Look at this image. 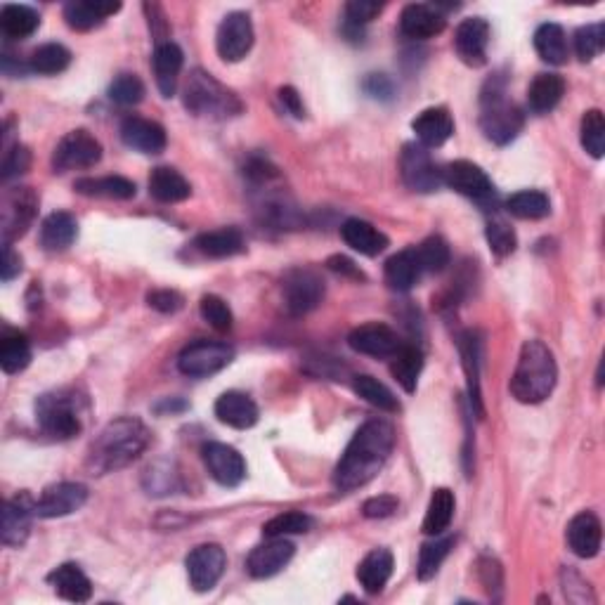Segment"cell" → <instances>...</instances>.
Here are the masks:
<instances>
[{"label":"cell","mask_w":605,"mask_h":605,"mask_svg":"<svg viewBox=\"0 0 605 605\" xmlns=\"http://www.w3.org/2000/svg\"><path fill=\"white\" fill-rule=\"evenodd\" d=\"M395 450V428L383 419H372L357 428L353 440L334 468L338 492H353L379 476Z\"/></svg>","instance_id":"obj_1"},{"label":"cell","mask_w":605,"mask_h":605,"mask_svg":"<svg viewBox=\"0 0 605 605\" xmlns=\"http://www.w3.org/2000/svg\"><path fill=\"white\" fill-rule=\"evenodd\" d=\"M149 445V431L135 416H121L102 428L90 445L86 466L95 476L119 471L133 464Z\"/></svg>","instance_id":"obj_2"},{"label":"cell","mask_w":605,"mask_h":605,"mask_svg":"<svg viewBox=\"0 0 605 605\" xmlns=\"http://www.w3.org/2000/svg\"><path fill=\"white\" fill-rule=\"evenodd\" d=\"M558 367L554 353L542 341H525L520 348L516 372L511 376V395L523 405H539L554 393Z\"/></svg>","instance_id":"obj_3"},{"label":"cell","mask_w":605,"mask_h":605,"mask_svg":"<svg viewBox=\"0 0 605 605\" xmlns=\"http://www.w3.org/2000/svg\"><path fill=\"white\" fill-rule=\"evenodd\" d=\"M182 102L194 116H211V119H230V116L244 112V104L237 93L225 88L216 76L204 69H194L187 78Z\"/></svg>","instance_id":"obj_4"},{"label":"cell","mask_w":605,"mask_h":605,"mask_svg":"<svg viewBox=\"0 0 605 605\" xmlns=\"http://www.w3.org/2000/svg\"><path fill=\"white\" fill-rule=\"evenodd\" d=\"M525 126V114L516 104L504 97L502 83L490 81L483 93V116H480V128L485 138L494 145L504 147L518 138V133Z\"/></svg>","instance_id":"obj_5"},{"label":"cell","mask_w":605,"mask_h":605,"mask_svg":"<svg viewBox=\"0 0 605 605\" xmlns=\"http://www.w3.org/2000/svg\"><path fill=\"white\" fill-rule=\"evenodd\" d=\"M36 419L43 433L57 440H71L83 431L81 409H78V398L67 393V390H55L45 393L36 400Z\"/></svg>","instance_id":"obj_6"},{"label":"cell","mask_w":605,"mask_h":605,"mask_svg":"<svg viewBox=\"0 0 605 605\" xmlns=\"http://www.w3.org/2000/svg\"><path fill=\"white\" fill-rule=\"evenodd\" d=\"M102 159V145L88 130L78 128L64 135L57 142L55 152H52V168L57 173L67 171H83V168H93Z\"/></svg>","instance_id":"obj_7"},{"label":"cell","mask_w":605,"mask_h":605,"mask_svg":"<svg viewBox=\"0 0 605 605\" xmlns=\"http://www.w3.org/2000/svg\"><path fill=\"white\" fill-rule=\"evenodd\" d=\"M234 360V348L218 341H197L190 343L178 357L180 374L190 379H208V376L223 372Z\"/></svg>","instance_id":"obj_8"},{"label":"cell","mask_w":605,"mask_h":605,"mask_svg":"<svg viewBox=\"0 0 605 605\" xmlns=\"http://www.w3.org/2000/svg\"><path fill=\"white\" fill-rule=\"evenodd\" d=\"M282 296L289 315H308L324 298L322 277L310 268H291L282 279Z\"/></svg>","instance_id":"obj_9"},{"label":"cell","mask_w":605,"mask_h":605,"mask_svg":"<svg viewBox=\"0 0 605 605\" xmlns=\"http://www.w3.org/2000/svg\"><path fill=\"white\" fill-rule=\"evenodd\" d=\"M400 173L405 185L414 192L428 194L435 192L442 185V171L435 166L428 149L416 145V142H409V145L402 147Z\"/></svg>","instance_id":"obj_10"},{"label":"cell","mask_w":605,"mask_h":605,"mask_svg":"<svg viewBox=\"0 0 605 605\" xmlns=\"http://www.w3.org/2000/svg\"><path fill=\"white\" fill-rule=\"evenodd\" d=\"M38 211V197L31 187H17L10 190L3 199L0 208V220H3V244H12L17 237L29 230Z\"/></svg>","instance_id":"obj_11"},{"label":"cell","mask_w":605,"mask_h":605,"mask_svg":"<svg viewBox=\"0 0 605 605\" xmlns=\"http://www.w3.org/2000/svg\"><path fill=\"white\" fill-rule=\"evenodd\" d=\"M442 185L452 187L454 192L464 194L468 199H476L480 204L490 201L494 197V185L483 168L473 161L459 159L452 161L442 168Z\"/></svg>","instance_id":"obj_12"},{"label":"cell","mask_w":605,"mask_h":605,"mask_svg":"<svg viewBox=\"0 0 605 605\" xmlns=\"http://www.w3.org/2000/svg\"><path fill=\"white\" fill-rule=\"evenodd\" d=\"M187 577L194 591L204 594L211 591L220 582V577L225 575L227 568V556L223 546L218 544H201L197 549H192V554L187 556Z\"/></svg>","instance_id":"obj_13"},{"label":"cell","mask_w":605,"mask_h":605,"mask_svg":"<svg viewBox=\"0 0 605 605\" xmlns=\"http://www.w3.org/2000/svg\"><path fill=\"white\" fill-rule=\"evenodd\" d=\"M253 22L246 12H230L218 26L216 48L225 62H239L253 48Z\"/></svg>","instance_id":"obj_14"},{"label":"cell","mask_w":605,"mask_h":605,"mask_svg":"<svg viewBox=\"0 0 605 605\" xmlns=\"http://www.w3.org/2000/svg\"><path fill=\"white\" fill-rule=\"evenodd\" d=\"M201 459L211 478L223 487H237L246 478V461L234 447L225 442H206L201 447Z\"/></svg>","instance_id":"obj_15"},{"label":"cell","mask_w":605,"mask_h":605,"mask_svg":"<svg viewBox=\"0 0 605 605\" xmlns=\"http://www.w3.org/2000/svg\"><path fill=\"white\" fill-rule=\"evenodd\" d=\"M296 546L286 537H268V542L258 544L246 558V570L256 580H268V577L282 572L294 558Z\"/></svg>","instance_id":"obj_16"},{"label":"cell","mask_w":605,"mask_h":605,"mask_svg":"<svg viewBox=\"0 0 605 605\" xmlns=\"http://www.w3.org/2000/svg\"><path fill=\"white\" fill-rule=\"evenodd\" d=\"M348 346L360 355H369V357H379V360H386V357H393L398 350L402 348L400 336L395 334L388 324H362L350 331L348 336Z\"/></svg>","instance_id":"obj_17"},{"label":"cell","mask_w":605,"mask_h":605,"mask_svg":"<svg viewBox=\"0 0 605 605\" xmlns=\"http://www.w3.org/2000/svg\"><path fill=\"white\" fill-rule=\"evenodd\" d=\"M88 502V487L81 483H57L45 487L34 511L38 518H62L69 516Z\"/></svg>","instance_id":"obj_18"},{"label":"cell","mask_w":605,"mask_h":605,"mask_svg":"<svg viewBox=\"0 0 605 605\" xmlns=\"http://www.w3.org/2000/svg\"><path fill=\"white\" fill-rule=\"evenodd\" d=\"M487 43H490V24L483 17H468L457 26L454 48L459 60L478 69L487 62Z\"/></svg>","instance_id":"obj_19"},{"label":"cell","mask_w":605,"mask_h":605,"mask_svg":"<svg viewBox=\"0 0 605 605\" xmlns=\"http://www.w3.org/2000/svg\"><path fill=\"white\" fill-rule=\"evenodd\" d=\"M123 145L135 149L140 154H161L166 149V130L161 123L142 119V116H128L121 123Z\"/></svg>","instance_id":"obj_20"},{"label":"cell","mask_w":605,"mask_h":605,"mask_svg":"<svg viewBox=\"0 0 605 605\" xmlns=\"http://www.w3.org/2000/svg\"><path fill=\"white\" fill-rule=\"evenodd\" d=\"M447 26V19L442 15L438 5L412 3L402 10L400 15V31L414 41H428L442 34Z\"/></svg>","instance_id":"obj_21"},{"label":"cell","mask_w":605,"mask_h":605,"mask_svg":"<svg viewBox=\"0 0 605 605\" xmlns=\"http://www.w3.org/2000/svg\"><path fill=\"white\" fill-rule=\"evenodd\" d=\"M412 130L421 147H442L452 138L454 119L445 107H428L412 121Z\"/></svg>","instance_id":"obj_22"},{"label":"cell","mask_w":605,"mask_h":605,"mask_svg":"<svg viewBox=\"0 0 605 605\" xmlns=\"http://www.w3.org/2000/svg\"><path fill=\"white\" fill-rule=\"evenodd\" d=\"M568 544L572 554L580 558H594L601 551L603 542V530L601 520L596 518V513L582 511L570 520L568 525Z\"/></svg>","instance_id":"obj_23"},{"label":"cell","mask_w":605,"mask_h":605,"mask_svg":"<svg viewBox=\"0 0 605 605\" xmlns=\"http://www.w3.org/2000/svg\"><path fill=\"white\" fill-rule=\"evenodd\" d=\"M216 416L220 424L246 431L258 424V407L246 393L239 390H227L216 400Z\"/></svg>","instance_id":"obj_24"},{"label":"cell","mask_w":605,"mask_h":605,"mask_svg":"<svg viewBox=\"0 0 605 605\" xmlns=\"http://www.w3.org/2000/svg\"><path fill=\"white\" fill-rule=\"evenodd\" d=\"M36 502L31 504L29 494L3 504V525H0V539L5 546H22L31 532V513Z\"/></svg>","instance_id":"obj_25"},{"label":"cell","mask_w":605,"mask_h":605,"mask_svg":"<svg viewBox=\"0 0 605 605\" xmlns=\"http://www.w3.org/2000/svg\"><path fill=\"white\" fill-rule=\"evenodd\" d=\"M182 64H185V57H182V50L173 41L159 43L154 48L152 67L156 76V88H159V93L164 97H173L175 90H178Z\"/></svg>","instance_id":"obj_26"},{"label":"cell","mask_w":605,"mask_h":605,"mask_svg":"<svg viewBox=\"0 0 605 605\" xmlns=\"http://www.w3.org/2000/svg\"><path fill=\"white\" fill-rule=\"evenodd\" d=\"M121 3H102V0H71L64 5V19L74 31H93L104 24V19L116 15Z\"/></svg>","instance_id":"obj_27"},{"label":"cell","mask_w":605,"mask_h":605,"mask_svg":"<svg viewBox=\"0 0 605 605\" xmlns=\"http://www.w3.org/2000/svg\"><path fill=\"white\" fill-rule=\"evenodd\" d=\"M341 237L350 249L362 253V256H379L388 249V237L383 234L379 227H374L372 223L360 218H350L343 223L341 227Z\"/></svg>","instance_id":"obj_28"},{"label":"cell","mask_w":605,"mask_h":605,"mask_svg":"<svg viewBox=\"0 0 605 605\" xmlns=\"http://www.w3.org/2000/svg\"><path fill=\"white\" fill-rule=\"evenodd\" d=\"M480 338L476 331H466L459 338V353L464 360V372L468 379V398H471V407L480 419L485 416L483 407V393H480Z\"/></svg>","instance_id":"obj_29"},{"label":"cell","mask_w":605,"mask_h":605,"mask_svg":"<svg viewBox=\"0 0 605 605\" xmlns=\"http://www.w3.org/2000/svg\"><path fill=\"white\" fill-rule=\"evenodd\" d=\"M194 246H197L201 256L223 260L244 253L246 242L244 234L239 232L237 227H220V230L199 234V237L194 239Z\"/></svg>","instance_id":"obj_30"},{"label":"cell","mask_w":605,"mask_h":605,"mask_svg":"<svg viewBox=\"0 0 605 605\" xmlns=\"http://www.w3.org/2000/svg\"><path fill=\"white\" fill-rule=\"evenodd\" d=\"M48 582L55 587L64 601L71 603H86L93 596V584L86 577V572L78 568L76 563H64L48 575Z\"/></svg>","instance_id":"obj_31"},{"label":"cell","mask_w":605,"mask_h":605,"mask_svg":"<svg viewBox=\"0 0 605 605\" xmlns=\"http://www.w3.org/2000/svg\"><path fill=\"white\" fill-rule=\"evenodd\" d=\"M149 194L161 204H178V201L190 199L192 185L175 168L159 166L149 175Z\"/></svg>","instance_id":"obj_32"},{"label":"cell","mask_w":605,"mask_h":605,"mask_svg":"<svg viewBox=\"0 0 605 605\" xmlns=\"http://www.w3.org/2000/svg\"><path fill=\"white\" fill-rule=\"evenodd\" d=\"M74 190L83 194V197L128 201L135 197L138 187H135L133 180L123 178V175H104V178H78L74 182Z\"/></svg>","instance_id":"obj_33"},{"label":"cell","mask_w":605,"mask_h":605,"mask_svg":"<svg viewBox=\"0 0 605 605\" xmlns=\"http://www.w3.org/2000/svg\"><path fill=\"white\" fill-rule=\"evenodd\" d=\"M393 554L388 549H374L357 565V580L367 594H381L393 575Z\"/></svg>","instance_id":"obj_34"},{"label":"cell","mask_w":605,"mask_h":605,"mask_svg":"<svg viewBox=\"0 0 605 605\" xmlns=\"http://www.w3.org/2000/svg\"><path fill=\"white\" fill-rule=\"evenodd\" d=\"M76 234H78V223L71 213H64V211L50 213L41 225V246L45 251H52V253L64 251L74 244Z\"/></svg>","instance_id":"obj_35"},{"label":"cell","mask_w":605,"mask_h":605,"mask_svg":"<svg viewBox=\"0 0 605 605\" xmlns=\"http://www.w3.org/2000/svg\"><path fill=\"white\" fill-rule=\"evenodd\" d=\"M565 81L558 74H537L528 88V104L535 114H549L563 100Z\"/></svg>","instance_id":"obj_36"},{"label":"cell","mask_w":605,"mask_h":605,"mask_svg":"<svg viewBox=\"0 0 605 605\" xmlns=\"http://www.w3.org/2000/svg\"><path fill=\"white\" fill-rule=\"evenodd\" d=\"M421 275H424V270H421L419 258H416L414 249H405V251L395 253V256L388 258L386 282L393 291L414 289Z\"/></svg>","instance_id":"obj_37"},{"label":"cell","mask_w":605,"mask_h":605,"mask_svg":"<svg viewBox=\"0 0 605 605\" xmlns=\"http://www.w3.org/2000/svg\"><path fill=\"white\" fill-rule=\"evenodd\" d=\"M454 492L447 490V487H438V490H433L431 494V502H428L426 509V518L424 525H421V530H424V535L428 537H438L442 532H447V528L452 525L454 518Z\"/></svg>","instance_id":"obj_38"},{"label":"cell","mask_w":605,"mask_h":605,"mask_svg":"<svg viewBox=\"0 0 605 605\" xmlns=\"http://www.w3.org/2000/svg\"><path fill=\"white\" fill-rule=\"evenodd\" d=\"M535 50L544 62L554 64V67H563L568 62L570 50H568V38L561 24H542L535 31Z\"/></svg>","instance_id":"obj_39"},{"label":"cell","mask_w":605,"mask_h":605,"mask_svg":"<svg viewBox=\"0 0 605 605\" xmlns=\"http://www.w3.org/2000/svg\"><path fill=\"white\" fill-rule=\"evenodd\" d=\"M38 26H41V17L29 5L10 3L3 5V10H0V29H3L5 36L15 38V41L36 34Z\"/></svg>","instance_id":"obj_40"},{"label":"cell","mask_w":605,"mask_h":605,"mask_svg":"<svg viewBox=\"0 0 605 605\" xmlns=\"http://www.w3.org/2000/svg\"><path fill=\"white\" fill-rule=\"evenodd\" d=\"M424 372V353L416 346H405L393 355V364H390V374L400 383L405 393H414L419 376Z\"/></svg>","instance_id":"obj_41"},{"label":"cell","mask_w":605,"mask_h":605,"mask_svg":"<svg viewBox=\"0 0 605 605\" xmlns=\"http://www.w3.org/2000/svg\"><path fill=\"white\" fill-rule=\"evenodd\" d=\"M31 362V343L22 331H5L0 338V367L5 374H19Z\"/></svg>","instance_id":"obj_42"},{"label":"cell","mask_w":605,"mask_h":605,"mask_svg":"<svg viewBox=\"0 0 605 605\" xmlns=\"http://www.w3.org/2000/svg\"><path fill=\"white\" fill-rule=\"evenodd\" d=\"M454 546V537H435L433 542H426L419 551V565H416V575L421 582L433 580L438 575L440 565L445 563V558L450 556Z\"/></svg>","instance_id":"obj_43"},{"label":"cell","mask_w":605,"mask_h":605,"mask_svg":"<svg viewBox=\"0 0 605 605\" xmlns=\"http://www.w3.org/2000/svg\"><path fill=\"white\" fill-rule=\"evenodd\" d=\"M353 388L362 400H367L369 405L381 409V412H400V402L393 395V390L383 386V383L379 379H374V376H367V374L355 376Z\"/></svg>","instance_id":"obj_44"},{"label":"cell","mask_w":605,"mask_h":605,"mask_svg":"<svg viewBox=\"0 0 605 605\" xmlns=\"http://www.w3.org/2000/svg\"><path fill=\"white\" fill-rule=\"evenodd\" d=\"M506 208H509L511 216L520 220H539L551 213V201L539 190H523L506 201Z\"/></svg>","instance_id":"obj_45"},{"label":"cell","mask_w":605,"mask_h":605,"mask_svg":"<svg viewBox=\"0 0 605 605\" xmlns=\"http://www.w3.org/2000/svg\"><path fill=\"white\" fill-rule=\"evenodd\" d=\"M71 62V52L64 48L60 43H45L41 48L34 50V55H31L29 67L31 71H36V74L41 76H55L62 74L64 69L69 67Z\"/></svg>","instance_id":"obj_46"},{"label":"cell","mask_w":605,"mask_h":605,"mask_svg":"<svg viewBox=\"0 0 605 605\" xmlns=\"http://www.w3.org/2000/svg\"><path fill=\"white\" fill-rule=\"evenodd\" d=\"M315 520H312L308 513L303 511H286L279 513V516L270 518L268 523L263 525V535L265 537H289V535H305V532L312 530Z\"/></svg>","instance_id":"obj_47"},{"label":"cell","mask_w":605,"mask_h":605,"mask_svg":"<svg viewBox=\"0 0 605 605\" xmlns=\"http://www.w3.org/2000/svg\"><path fill=\"white\" fill-rule=\"evenodd\" d=\"M416 258H419V265L424 272H442L450 265V246L442 237H428L426 242H421L419 246H414Z\"/></svg>","instance_id":"obj_48"},{"label":"cell","mask_w":605,"mask_h":605,"mask_svg":"<svg viewBox=\"0 0 605 605\" xmlns=\"http://www.w3.org/2000/svg\"><path fill=\"white\" fill-rule=\"evenodd\" d=\"M582 147L594 156V159H601L605 152V119L601 109H589L587 114L582 116Z\"/></svg>","instance_id":"obj_49"},{"label":"cell","mask_w":605,"mask_h":605,"mask_svg":"<svg viewBox=\"0 0 605 605\" xmlns=\"http://www.w3.org/2000/svg\"><path fill=\"white\" fill-rule=\"evenodd\" d=\"M605 48V24H587L575 34V52L582 62H591Z\"/></svg>","instance_id":"obj_50"},{"label":"cell","mask_w":605,"mask_h":605,"mask_svg":"<svg viewBox=\"0 0 605 605\" xmlns=\"http://www.w3.org/2000/svg\"><path fill=\"white\" fill-rule=\"evenodd\" d=\"M485 237H487V244H490L492 253L499 258L511 256L518 246L516 232H513V227L502 218H492L490 223H487Z\"/></svg>","instance_id":"obj_51"},{"label":"cell","mask_w":605,"mask_h":605,"mask_svg":"<svg viewBox=\"0 0 605 605\" xmlns=\"http://www.w3.org/2000/svg\"><path fill=\"white\" fill-rule=\"evenodd\" d=\"M145 97V83L135 74H121L116 76L109 86V100L119 104V107H133L140 104Z\"/></svg>","instance_id":"obj_52"},{"label":"cell","mask_w":605,"mask_h":605,"mask_svg":"<svg viewBox=\"0 0 605 605\" xmlns=\"http://www.w3.org/2000/svg\"><path fill=\"white\" fill-rule=\"evenodd\" d=\"M199 312H201V317H204V322L211 324V327L220 331V334H225V331L232 329V322H234L232 310H230V305H227L220 296L208 294V296L201 298Z\"/></svg>","instance_id":"obj_53"},{"label":"cell","mask_w":605,"mask_h":605,"mask_svg":"<svg viewBox=\"0 0 605 605\" xmlns=\"http://www.w3.org/2000/svg\"><path fill=\"white\" fill-rule=\"evenodd\" d=\"M31 166V152L24 145H12L8 152L3 154V164H0V178L5 182L17 178V175H24Z\"/></svg>","instance_id":"obj_54"},{"label":"cell","mask_w":605,"mask_h":605,"mask_svg":"<svg viewBox=\"0 0 605 605\" xmlns=\"http://www.w3.org/2000/svg\"><path fill=\"white\" fill-rule=\"evenodd\" d=\"M383 5L374 3V0H350L346 5V26L353 29H362L364 24H369L372 19L381 15Z\"/></svg>","instance_id":"obj_55"},{"label":"cell","mask_w":605,"mask_h":605,"mask_svg":"<svg viewBox=\"0 0 605 605\" xmlns=\"http://www.w3.org/2000/svg\"><path fill=\"white\" fill-rule=\"evenodd\" d=\"M398 509H400L398 497H393V494H379V497H372L364 502L362 513L364 518L376 520V518H390Z\"/></svg>","instance_id":"obj_56"},{"label":"cell","mask_w":605,"mask_h":605,"mask_svg":"<svg viewBox=\"0 0 605 605\" xmlns=\"http://www.w3.org/2000/svg\"><path fill=\"white\" fill-rule=\"evenodd\" d=\"M147 303L149 308H154L156 312H164V315H173L182 308V296L173 289H156L152 294H147Z\"/></svg>","instance_id":"obj_57"},{"label":"cell","mask_w":605,"mask_h":605,"mask_svg":"<svg viewBox=\"0 0 605 605\" xmlns=\"http://www.w3.org/2000/svg\"><path fill=\"white\" fill-rule=\"evenodd\" d=\"M362 88H364V93L372 95L374 100L388 102V100H393V97H395V86L386 74H369L367 78H364Z\"/></svg>","instance_id":"obj_58"},{"label":"cell","mask_w":605,"mask_h":605,"mask_svg":"<svg viewBox=\"0 0 605 605\" xmlns=\"http://www.w3.org/2000/svg\"><path fill=\"white\" fill-rule=\"evenodd\" d=\"M145 12L149 17V29H152V34L156 36V45L164 43L161 41V36H166L171 26H168V22H166V15H164V10H161V5L145 3Z\"/></svg>","instance_id":"obj_59"},{"label":"cell","mask_w":605,"mask_h":605,"mask_svg":"<svg viewBox=\"0 0 605 605\" xmlns=\"http://www.w3.org/2000/svg\"><path fill=\"white\" fill-rule=\"evenodd\" d=\"M279 102L284 104L286 112H289L291 116H296V119H305V104H303V97L298 95V90H296V88H291V86L279 88Z\"/></svg>","instance_id":"obj_60"},{"label":"cell","mask_w":605,"mask_h":605,"mask_svg":"<svg viewBox=\"0 0 605 605\" xmlns=\"http://www.w3.org/2000/svg\"><path fill=\"white\" fill-rule=\"evenodd\" d=\"M22 272V258L19 253L12 251V244H3V265H0V277L3 282H10Z\"/></svg>","instance_id":"obj_61"},{"label":"cell","mask_w":605,"mask_h":605,"mask_svg":"<svg viewBox=\"0 0 605 605\" xmlns=\"http://www.w3.org/2000/svg\"><path fill=\"white\" fill-rule=\"evenodd\" d=\"M327 265H329V270H334V272H338V275H343V277L360 279V282H364V279H367V277H364V272L360 268H357L353 260L346 258V256H331L327 260Z\"/></svg>","instance_id":"obj_62"},{"label":"cell","mask_w":605,"mask_h":605,"mask_svg":"<svg viewBox=\"0 0 605 605\" xmlns=\"http://www.w3.org/2000/svg\"><path fill=\"white\" fill-rule=\"evenodd\" d=\"M480 575H483L487 591L502 587V568H499V563L492 561V558H483V561H480Z\"/></svg>","instance_id":"obj_63"}]
</instances>
